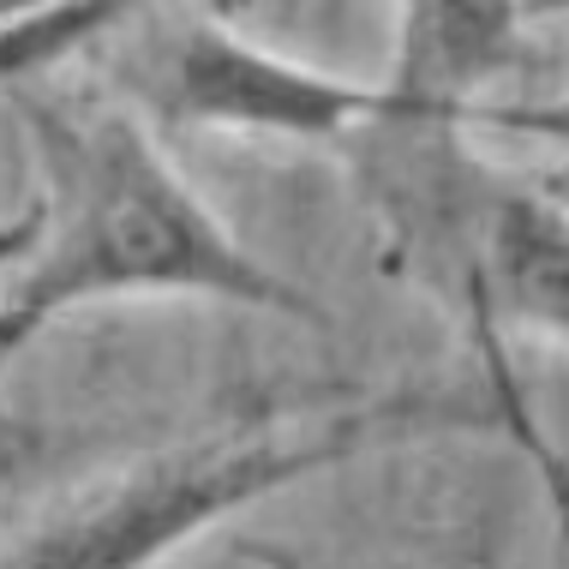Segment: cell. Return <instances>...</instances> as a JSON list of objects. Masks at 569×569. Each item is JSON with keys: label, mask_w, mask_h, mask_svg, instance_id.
<instances>
[{"label": "cell", "mask_w": 569, "mask_h": 569, "mask_svg": "<svg viewBox=\"0 0 569 569\" xmlns=\"http://www.w3.org/2000/svg\"><path fill=\"white\" fill-rule=\"evenodd\" d=\"M7 97L42 174V198L30 204L37 246L12 270L7 300L24 306L37 325H54L84 300L120 295H192L325 325V306L258 264L180 180V168L157 144V127L138 109L109 90L72 97L12 84Z\"/></svg>", "instance_id": "6da1fadb"}, {"label": "cell", "mask_w": 569, "mask_h": 569, "mask_svg": "<svg viewBox=\"0 0 569 569\" xmlns=\"http://www.w3.org/2000/svg\"><path fill=\"white\" fill-rule=\"evenodd\" d=\"M426 426H432L426 402H360L288 413V426L258 420L246 432L198 438L187 450L150 456L54 503L19 540L0 546V569H157L168 551L192 546L228 516Z\"/></svg>", "instance_id": "7a4b0ae2"}, {"label": "cell", "mask_w": 569, "mask_h": 569, "mask_svg": "<svg viewBox=\"0 0 569 569\" xmlns=\"http://www.w3.org/2000/svg\"><path fill=\"white\" fill-rule=\"evenodd\" d=\"M84 60L109 79V97L138 109L168 132H234L282 138V144H336L348 132L383 127L378 84H353L336 72L264 49L217 19L180 12L127 42L102 30Z\"/></svg>", "instance_id": "3957f363"}, {"label": "cell", "mask_w": 569, "mask_h": 569, "mask_svg": "<svg viewBox=\"0 0 569 569\" xmlns=\"http://www.w3.org/2000/svg\"><path fill=\"white\" fill-rule=\"evenodd\" d=\"M450 240L461 246L473 325L569 342V198L551 180L456 157Z\"/></svg>", "instance_id": "277c9868"}, {"label": "cell", "mask_w": 569, "mask_h": 569, "mask_svg": "<svg viewBox=\"0 0 569 569\" xmlns=\"http://www.w3.org/2000/svg\"><path fill=\"white\" fill-rule=\"evenodd\" d=\"M521 0H396V60L378 79V132H468L486 90L521 67Z\"/></svg>", "instance_id": "5b68a950"}, {"label": "cell", "mask_w": 569, "mask_h": 569, "mask_svg": "<svg viewBox=\"0 0 569 569\" xmlns=\"http://www.w3.org/2000/svg\"><path fill=\"white\" fill-rule=\"evenodd\" d=\"M533 12H569V0H521ZM468 127L486 132H510V138H540V144L569 157V97H546V102H480Z\"/></svg>", "instance_id": "8992f818"}, {"label": "cell", "mask_w": 569, "mask_h": 569, "mask_svg": "<svg viewBox=\"0 0 569 569\" xmlns=\"http://www.w3.org/2000/svg\"><path fill=\"white\" fill-rule=\"evenodd\" d=\"M498 420L510 426L516 443L528 450L533 473H540V486H546V498H551V510H558V533H563V546H569V461L558 456V443H551L540 426H533V413H528V402H521V390H503Z\"/></svg>", "instance_id": "52a82bcc"}, {"label": "cell", "mask_w": 569, "mask_h": 569, "mask_svg": "<svg viewBox=\"0 0 569 569\" xmlns=\"http://www.w3.org/2000/svg\"><path fill=\"white\" fill-rule=\"evenodd\" d=\"M30 246H37V210H24V217L0 222V270H19L24 258H30ZM42 330H49V325H37L24 306L0 300V372H7V366L19 360V353L37 342Z\"/></svg>", "instance_id": "ba28073f"}, {"label": "cell", "mask_w": 569, "mask_h": 569, "mask_svg": "<svg viewBox=\"0 0 569 569\" xmlns=\"http://www.w3.org/2000/svg\"><path fill=\"white\" fill-rule=\"evenodd\" d=\"M258 558H264L270 569H300V558H288V551H270V546H258Z\"/></svg>", "instance_id": "9c48e42d"}, {"label": "cell", "mask_w": 569, "mask_h": 569, "mask_svg": "<svg viewBox=\"0 0 569 569\" xmlns=\"http://www.w3.org/2000/svg\"><path fill=\"white\" fill-rule=\"evenodd\" d=\"M546 180H551V187H558V192L569 198V168H558V174H546Z\"/></svg>", "instance_id": "30bf717a"}]
</instances>
